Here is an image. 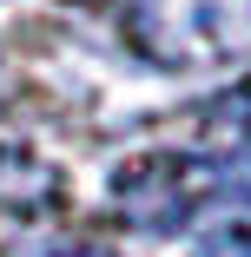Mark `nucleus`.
<instances>
[{
	"label": "nucleus",
	"instance_id": "f257e3e1",
	"mask_svg": "<svg viewBox=\"0 0 251 257\" xmlns=\"http://www.w3.org/2000/svg\"><path fill=\"white\" fill-rule=\"evenodd\" d=\"M7 257H106L99 244H33V250H7Z\"/></svg>",
	"mask_w": 251,
	"mask_h": 257
},
{
	"label": "nucleus",
	"instance_id": "f03ea898",
	"mask_svg": "<svg viewBox=\"0 0 251 257\" xmlns=\"http://www.w3.org/2000/svg\"><path fill=\"white\" fill-rule=\"evenodd\" d=\"M205 257H251V231H231V237L205 244Z\"/></svg>",
	"mask_w": 251,
	"mask_h": 257
}]
</instances>
